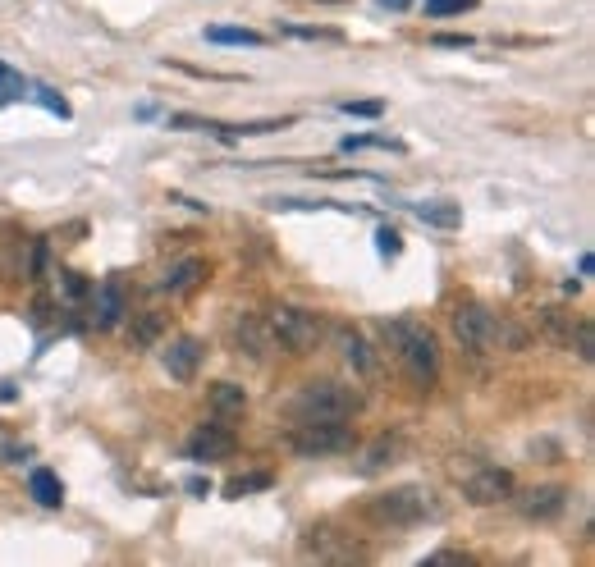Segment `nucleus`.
<instances>
[{
    "instance_id": "1",
    "label": "nucleus",
    "mask_w": 595,
    "mask_h": 567,
    "mask_svg": "<svg viewBox=\"0 0 595 567\" xmlns=\"http://www.w3.org/2000/svg\"><path fill=\"white\" fill-rule=\"evenodd\" d=\"M380 334L390 339V348L399 353V362L408 366V375L417 385H435L440 375V348H435V334L417 321H385Z\"/></svg>"
},
{
    "instance_id": "2",
    "label": "nucleus",
    "mask_w": 595,
    "mask_h": 567,
    "mask_svg": "<svg viewBox=\"0 0 595 567\" xmlns=\"http://www.w3.org/2000/svg\"><path fill=\"white\" fill-rule=\"evenodd\" d=\"M293 417H335V421H348L362 412V394L339 380H316V385H303L293 394Z\"/></svg>"
},
{
    "instance_id": "3",
    "label": "nucleus",
    "mask_w": 595,
    "mask_h": 567,
    "mask_svg": "<svg viewBox=\"0 0 595 567\" xmlns=\"http://www.w3.org/2000/svg\"><path fill=\"white\" fill-rule=\"evenodd\" d=\"M454 334L472 353H490L495 343H513V348L522 343V330H509V325L499 321L495 311L481 307V302H467V307L454 311Z\"/></svg>"
},
{
    "instance_id": "4",
    "label": "nucleus",
    "mask_w": 595,
    "mask_h": 567,
    "mask_svg": "<svg viewBox=\"0 0 595 567\" xmlns=\"http://www.w3.org/2000/svg\"><path fill=\"white\" fill-rule=\"evenodd\" d=\"M289 444L307 458H321V453H344L353 444V426L335 417H298V426L289 430Z\"/></svg>"
},
{
    "instance_id": "5",
    "label": "nucleus",
    "mask_w": 595,
    "mask_h": 567,
    "mask_svg": "<svg viewBox=\"0 0 595 567\" xmlns=\"http://www.w3.org/2000/svg\"><path fill=\"white\" fill-rule=\"evenodd\" d=\"M266 325H271V339H280L289 353H312L316 343L325 339V321L303 307H275Z\"/></svg>"
},
{
    "instance_id": "6",
    "label": "nucleus",
    "mask_w": 595,
    "mask_h": 567,
    "mask_svg": "<svg viewBox=\"0 0 595 567\" xmlns=\"http://www.w3.org/2000/svg\"><path fill=\"white\" fill-rule=\"evenodd\" d=\"M367 513L385 526H412V522H422V513H426V490H417V485L385 490L367 503Z\"/></svg>"
},
{
    "instance_id": "7",
    "label": "nucleus",
    "mask_w": 595,
    "mask_h": 567,
    "mask_svg": "<svg viewBox=\"0 0 595 567\" xmlns=\"http://www.w3.org/2000/svg\"><path fill=\"white\" fill-rule=\"evenodd\" d=\"M463 494H467V503H476V508H490V503L513 499V471H504V467H476L472 476H467Z\"/></svg>"
},
{
    "instance_id": "8",
    "label": "nucleus",
    "mask_w": 595,
    "mask_h": 567,
    "mask_svg": "<svg viewBox=\"0 0 595 567\" xmlns=\"http://www.w3.org/2000/svg\"><path fill=\"white\" fill-rule=\"evenodd\" d=\"M234 453V430L211 421V426H197L188 435V458L193 462H216V458H229Z\"/></svg>"
},
{
    "instance_id": "9",
    "label": "nucleus",
    "mask_w": 595,
    "mask_h": 567,
    "mask_svg": "<svg viewBox=\"0 0 595 567\" xmlns=\"http://www.w3.org/2000/svg\"><path fill=\"white\" fill-rule=\"evenodd\" d=\"M202 357H206V348H202V339H174L170 348H165V371H170V380H193L197 375V366H202Z\"/></svg>"
},
{
    "instance_id": "10",
    "label": "nucleus",
    "mask_w": 595,
    "mask_h": 567,
    "mask_svg": "<svg viewBox=\"0 0 595 567\" xmlns=\"http://www.w3.org/2000/svg\"><path fill=\"white\" fill-rule=\"evenodd\" d=\"M563 508H568V490H559V485H541V490L522 494V513H527L531 522H550Z\"/></svg>"
},
{
    "instance_id": "11",
    "label": "nucleus",
    "mask_w": 595,
    "mask_h": 567,
    "mask_svg": "<svg viewBox=\"0 0 595 567\" xmlns=\"http://www.w3.org/2000/svg\"><path fill=\"white\" fill-rule=\"evenodd\" d=\"M202 279H206V261L184 257L179 266H170V270H165L161 293H170V298H184V293H193L197 284H202Z\"/></svg>"
},
{
    "instance_id": "12",
    "label": "nucleus",
    "mask_w": 595,
    "mask_h": 567,
    "mask_svg": "<svg viewBox=\"0 0 595 567\" xmlns=\"http://www.w3.org/2000/svg\"><path fill=\"white\" fill-rule=\"evenodd\" d=\"M234 339H238V348H243L252 362H261V357L271 353V325H261L257 316H238V321H234Z\"/></svg>"
},
{
    "instance_id": "13",
    "label": "nucleus",
    "mask_w": 595,
    "mask_h": 567,
    "mask_svg": "<svg viewBox=\"0 0 595 567\" xmlns=\"http://www.w3.org/2000/svg\"><path fill=\"white\" fill-rule=\"evenodd\" d=\"M206 403H211V412L216 417H243V407H248V394H243V385H234V380H220V385L206 389Z\"/></svg>"
},
{
    "instance_id": "14",
    "label": "nucleus",
    "mask_w": 595,
    "mask_h": 567,
    "mask_svg": "<svg viewBox=\"0 0 595 567\" xmlns=\"http://www.w3.org/2000/svg\"><path fill=\"white\" fill-rule=\"evenodd\" d=\"M119 316H124V289H119V279H106L97 289V325L101 330H115Z\"/></svg>"
},
{
    "instance_id": "15",
    "label": "nucleus",
    "mask_w": 595,
    "mask_h": 567,
    "mask_svg": "<svg viewBox=\"0 0 595 567\" xmlns=\"http://www.w3.org/2000/svg\"><path fill=\"white\" fill-rule=\"evenodd\" d=\"M339 348H344L348 366H353L357 375H371V371H376V357H371V343L362 339V334H357V330H339Z\"/></svg>"
},
{
    "instance_id": "16",
    "label": "nucleus",
    "mask_w": 595,
    "mask_h": 567,
    "mask_svg": "<svg viewBox=\"0 0 595 567\" xmlns=\"http://www.w3.org/2000/svg\"><path fill=\"white\" fill-rule=\"evenodd\" d=\"M28 490H33V499L42 503V508H60L65 503V485H60V476L46 467H33V476H28Z\"/></svg>"
},
{
    "instance_id": "17",
    "label": "nucleus",
    "mask_w": 595,
    "mask_h": 567,
    "mask_svg": "<svg viewBox=\"0 0 595 567\" xmlns=\"http://www.w3.org/2000/svg\"><path fill=\"white\" fill-rule=\"evenodd\" d=\"M412 211H417L422 225H435V229H458L463 225V211H458L454 202H422V206H412Z\"/></svg>"
},
{
    "instance_id": "18",
    "label": "nucleus",
    "mask_w": 595,
    "mask_h": 567,
    "mask_svg": "<svg viewBox=\"0 0 595 567\" xmlns=\"http://www.w3.org/2000/svg\"><path fill=\"white\" fill-rule=\"evenodd\" d=\"M28 92H33V87H28V78L0 60V106H14V101H23Z\"/></svg>"
},
{
    "instance_id": "19",
    "label": "nucleus",
    "mask_w": 595,
    "mask_h": 567,
    "mask_svg": "<svg viewBox=\"0 0 595 567\" xmlns=\"http://www.w3.org/2000/svg\"><path fill=\"white\" fill-rule=\"evenodd\" d=\"M161 330H165L161 316H156V311H142L138 321H133V330H129V343L133 348H152V343L161 339Z\"/></svg>"
},
{
    "instance_id": "20",
    "label": "nucleus",
    "mask_w": 595,
    "mask_h": 567,
    "mask_svg": "<svg viewBox=\"0 0 595 567\" xmlns=\"http://www.w3.org/2000/svg\"><path fill=\"white\" fill-rule=\"evenodd\" d=\"M206 42H216V46H261L266 37L252 33V28H206Z\"/></svg>"
},
{
    "instance_id": "21",
    "label": "nucleus",
    "mask_w": 595,
    "mask_h": 567,
    "mask_svg": "<svg viewBox=\"0 0 595 567\" xmlns=\"http://www.w3.org/2000/svg\"><path fill=\"white\" fill-rule=\"evenodd\" d=\"M257 490H271V471H252V476H234L225 485V499H243V494H257Z\"/></svg>"
},
{
    "instance_id": "22",
    "label": "nucleus",
    "mask_w": 595,
    "mask_h": 567,
    "mask_svg": "<svg viewBox=\"0 0 595 567\" xmlns=\"http://www.w3.org/2000/svg\"><path fill=\"white\" fill-rule=\"evenodd\" d=\"M563 343H568V348H577V357H582V362H591V357H595V330H591V321H577Z\"/></svg>"
},
{
    "instance_id": "23",
    "label": "nucleus",
    "mask_w": 595,
    "mask_h": 567,
    "mask_svg": "<svg viewBox=\"0 0 595 567\" xmlns=\"http://www.w3.org/2000/svg\"><path fill=\"white\" fill-rule=\"evenodd\" d=\"M339 147H344V151H362V147H376V151H403V142H399V138H357V133H353V138H344Z\"/></svg>"
},
{
    "instance_id": "24",
    "label": "nucleus",
    "mask_w": 595,
    "mask_h": 567,
    "mask_svg": "<svg viewBox=\"0 0 595 567\" xmlns=\"http://www.w3.org/2000/svg\"><path fill=\"white\" fill-rule=\"evenodd\" d=\"M463 10H476V0H426L431 19H449V14H463Z\"/></svg>"
},
{
    "instance_id": "25",
    "label": "nucleus",
    "mask_w": 595,
    "mask_h": 567,
    "mask_svg": "<svg viewBox=\"0 0 595 567\" xmlns=\"http://www.w3.org/2000/svg\"><path fill=\"white\" fill-rule=\"evenodd\" d=\"M376 252H380V257H385V261H394V257H399V252H403V238H399V229H390V225L380 229V234H376Z\"/></svg>"
},
{
    "instance_id": "26",
    "label": "nucleus",
    "mask_w": 595,
    "mask_h": 567,
    "mask_svg": "<svg viewBox=\"0 0 595 567\" xmlns=\"http://www.w3.org/2000/svg\"><path fill=\"white\" fill-rule=\"evenodd\" d=\"M339 110H344V115H357V119H376L380 110V101H339Z\"/></svg>"
},
{
    "instance_id": "27",
    "label": "nucleus",
    "mask_w": 595,
    "mask_h": 567,
    "mask_svg": "<svg viewBox=\"0 0 595 567\" xmlns=\"http://www.w3.org/2000/svg\"><path fill=\"white\" fill-rule=\"evenodd\" d=\"M37 101H42L46 110H51V115H60V119H69V101H60L51 92V87H37Z\"/></svg>"
},
{
    "instance_id": "28",
    "label": "nucleus",
    "mask_w": 595,
    "mask_h": 567,
    "mask_svg": "<svg viewBox=\"0 0 595 567\" xmlns=\"http://www.w3.org/2000/svg\"><path fill=\"white\" fill-rule=\"evenodd\" d=\"M65 293H69V298H83V293H87L83 275H65Z\"/></svg>"
},
{
    "instance_id": "29",
    "label": "nucleus",
    "mask_w": 595,
    "mask_h": 567,
    "mask_svg": "<svg viewBox=\"0 0 595 567\" xmlns=\"http://www.w3.org/2000/svg\"><path fill=\"white\" fill-rule=\"evenodd\" d=\"M426 563H467V554H454V549H440V554H431Z\"/></svg>"
},
{
    "instance_id": "30",
    "label": "nucleus",
    "mask_w": 595,
    "mask_h": 567,
    "mask_svg": "<svg viewBox=\"0 0 595 567\" xmlns=\"http://www.w3.org/2000/svg\"><path fill=\"white\" fill-rule=\"evenodd\" d=\"M211 490V481H202V476H197V481H188V494H206Z\"/></svg>"
},
{
    "instance_id": "31",
    "label": "nucleus",
    "mask_w": 595,
    "mask_h": 567,
    "mask_svg": "<svg viewBox=\"0 0 595 567\" xmlns=\"http://www.w3.org/2000/svg\"><path fill=\"white\" fill-rule=\"evenodd\" d=\"M380 5H390V10H403V5H408V0H380Z\"/></svg>"
}]
</instances>
